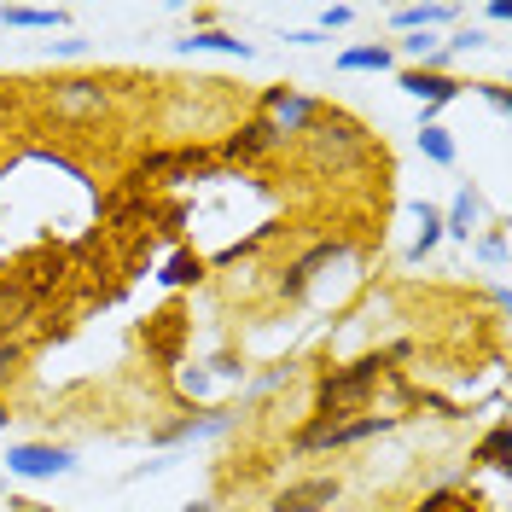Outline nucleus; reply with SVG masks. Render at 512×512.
Returning <instances> with one entry per match:
<instances>
[{"label":"nucleus","instance_id":"1","mask_svg":"<svg viewBox=\"0 0 512 512\" xmlns=\"http://www.w3.org/2000/svg\"><path fill=\"white\" fill-rule=\"evenodd\" d=\"M384 373H390V361H384L379 350L373 355H355V361H344V367H326L315 379V419H355L367 414V402L384 390Z\"/></svg>","mask_w":512,"mask_h":512},{"label":"nucleus","instance_id":"2","mask_svg":"<svg viewBox=\"0 0 512 512\" xmlns=\"http://www.w3.org/2000/svg\"><path fill=\"white\" fill-rule=\"evenodd\" d=\"M303 140H309V158H315L320 175H355V169H367V158H373V134L355 123V117L332 111V105L315 117V128Z\"/></svg>","mask_w":512,"mask_h":512},{"label":"nucleus","instance_id":"3","mask_svg":"<svg viewBox=\"0 0 512 512\" xmlns=\"http://www.w3.org/2000/svg\"><path fill=\"white\" fill-rule=\"evenodd\" d=\"M402 425V414H355V419H303L297 431L286 437V448L291 454H350V448H361V443H373V437H390Z\"/></svg>","mask_w":512,"mask_h":512},{"label":"nucleus","instance_id":"4","mask_svg":"<svg viewBox=\"0 0 512 512\" xmlns=\"http://www.w3.org/2000/svg\"><path fill=\"white\" fill-rule=\"evenodd\" d=\"M41 99H47V117H53V123H70V128L99 123V117H111V105H117L111 82H99V76H53Z\"/></svg>","mask_w":512,"mask_h":512},{"label":"nucleus","instance_id":"5","mask_svg":"<svg viewBox=\"0 0 512 512\" xmlns=\"http://www.w3.org/2000/svg\"><path fill=\"white\" fill-rule=\"evenodd\" d=\"M350 256H355L350 239H315V245L297 256V262H286V268H280V280H274L280 303H303L320 274H326V268H338V262H350Z\"/></svg>","mask_w":512,"mask_h":512},{"label":"nucleus","instance_id":"6","mask_svg":"<svg viewBox=\"0 0 512 512\" xmlns=\"http://www.w3.org/2000/svg\"><path fill=\"white\" fill-rule=\"evenodd\" d=\"M338 501H344V478L338 472H303V478L280 483L262 501V512H332Z\"/></svg>","mask_w":512,"mask_h":512},{"label":"nucleus","instance_id":"7","mask_svg":"<svg viewBox=\"0 0 512 512\" xmlns=\"http://www.w3.org/2000/svg\"><path fill=\"white\" fill-rule=\"evenodd\" d=\"M286 146H291L286 134H280V128H274L268 117H262V111H256V117H245V123H239L233 134H227V140L216 146V152H222V163H233V169H256V163L280 158Z\"/></svg>","mask_w":512,"mask_h":512},{"label":"nucleus","instance_id":"8","mask_svg":"<svg viewBox=\"0 0 512 512\" xmlns=\"http://www.w3.org/2000/svg\"><path fill=\"white\" fill-rule=\"evenodd\" d=\"M256 111H262L268 123L280 128L286 140H303V134L315 128V117L326 111V99L303 94V88H286V82H274V88H262V99H256Z\"/></svg>","mask_w":512,"mask_h":512},{"label":"nucleus","instance_id":"9","mask_svg":"<svg viewBox=\"0 0 512 512\" xmlns=\"http://www.w3.org/2000/svg\"><path fill=\"white\" fill-rule=\"evenodd\" d=\"M210 169V146H169V152H152V158H140L128 169L123 187H146V181H163V187H175V181H187V175H204Z\"/></svg>","mask_w":512,"mask_h":512},{"label":"nucleus","instance_id":"10","mask_svg":"<svg viewBox=\"0 0 512 512\" xmlns=\"http://www.w3.org/2000/svg\"><path fill=\"white\" fill-rule=\"evenodd\" d=\"M6 472L24 483H53L76 472V454L64 443H12L6 448Z\"/></svg>","mask_w":512,"mask_h":512},{"label":"nucleus","instance_id":"11","mask_svg":"<svg viewBox=\"0 0 512 512\" xmlns=\"http://www.w3.org/2000/svg\"><path fill=\"white\" fill-rule=\"evenodd\" d=\"M239 408H198V414H181L152 431V448H175V443H204V437H227L239 425Z\"/></svg>","mask_w":512,"mask_h":512},{"label":"nucleus","instance_id":"12","mask_svg":"<svg viewBox=\"0 0 512 512\" xmlns=\"http://www.w3.org/2000/svg\"><path fill=\"white\" fill-rule=\"evenodd\" d=\"M460 76H443V70H402V94H414L425 105V117L419 123H437V111H443L448 99H460Z\"/></svg>","mask_w":512,"mask_h":512},{"label":"nucleus","instance_id":"13","mask_svg":"<svg viewBox=\"0 0 512 512\" xmlns=\"http://www.w3.org/2000/svg\"><path fill=\"white\" fill-rule=\"evenodd\" d=\"M466 466H472V472H495V478H507L512 472V425L507 419H495V425H489V431H483L478 443H472V454H466Z\"/></svg>","mask_w":512,"mask_h":512},{"label":"nucleus","instance_id":"14","mask_svg":"<svg viewBox=\"0 0 512 512\" xmlns=\"http://www.w3.org/2000/svg\"><path fill=\"white\" fill-rule=\"evenodd\" d=\"M448 24H460V6H448V0H425V6H396L390 12V30L396 35H419V30H448Z\"/></svg>","mask_w":512,"mask_h":512},{"label":"nucleus","instance_id":"15","mask_svg":"<svg viewBox=\"0 0 512 512\" xmlns=\"http://www.w3.org/2000/svg\"><path fill=\"white\" fill-rule=\"evenodd\" d=\"M175 53H222V59H256V47L251 41H239V35L233 30H216V24H210V30H192V35H181V41H175Z\"/></svg>","mask_w":512,"mask_h":512},{"label":"nucleus","instance_id":"16","mask_svg":"<svg viewBox=\"0 0 512 512\" xmlns=\"http://www.w3.org/2000/svg\"><path fill=\"white\" fill-rule=\"evenodd\" d=\"M478 210H483L478 187H460L454 192V204L443 210V239H466V245H472V233H478Z\"/></svg>","mask_w":512,"mask_h":512},{"label":"nucleus","instance_id":"17","mask_svg":"<svg viewBox=\"0 0 512 512\" xmlns=\"http://www.w3.org/2000/svg\"><path fill=\"white\" fill-rule=\"evenodd\" d=\"M0 24L6 30H64L70 12L64 6H0Z\"/></svg>","mask_w":512,"mask_h":512},{"label":"nucleus","instance_id":"18","mask_svg":"<svg viewBox=\"0 0 512 512\" xmlns=\"http://www.w3.org/2000/svg\"><path fill=\"white\" fill-rule=\"evenodd\" d=\"M338 70H396V47L390 41H361V47H344L338 53Z\"/></svg>","mask_w":512,"mask_h":512},{"label":"nucleus","instance_id":"19","mask_svg":"<svg viewBox=\"0 0 512 512\" xmlns=\"http://www.w3.org/2000/svg\"><path fill=\"white\" fill-rule=\"evenodd\" d=\"M414 146L425 152V163H437V169H454V158H460V146H454V134H448L443 123H419Z\"/></svg>","mask_w":512,"mask_h":512},{"label":"nucleus","instance_id":"20","mask_svg":"<svg viewBox=\"0 0 512 512\" xmlns=\"http://www.w3.org/2000/svg\"><path fill=\"white\" fill-rule=\"evenodd\" d=\"M414 216H419V233H414V245H408V262H425L443 245V210L437 204H414Z\"/></svg>","mask_w":512,"mask_h":512},{"label":"nucleus","instance_id":"21","mask_svg":"<svg viewBox=\"0 0 512 512\" xmlns=\"http://www.w3.org/2000/svg\"><path fill=\"white\" fill-rule=\"evenodd\" d=\"M210 268H204V256L198 251H175L169 262H163V274H158V286H169V291H187V286H198Z\"/></svg>","mask_w":512,"mask_h":512},{"label":"nucleus","instance_id":"22","mask_svg":"<svg viewBox=\"0 0 512 512\" xmlns=\"http://www.w3.org/2000/svg\"><path fill=\"white\" fill-rule=\"evenodd\" d=\"M35 315V297L18 280H0V332H18L24 320Z\"/></svg>","mask_w":512,"mask_h":512},{"label":"nucleus","instance_id":"23","mask_svg":"<svg viewBox=\"0 0 512 512\" xmlns=\"http://www.w3.org/2000/svg\"><path fill=\"white\" fill-rule=\"evenodd\" d=\"M408 512H483L478 495H460V489H425Z\"/></svg>","mask_w":512,"mask_h":512},{"label":"nucleus","instance_id":"24","mask_svg":"<svg viewBox=\"0 0 512 512\" xmlns=\"http://www.w3.org/2000/svg\"><path fill=\"white\" fill-rule=\"evenodd\" d=\"M274 233H280V222L256 227L251 239H239V245H227V251H216V256H210V262H204V268H239V262H245V256H256V251H262V245H268V239H274Z\"/></svg>","mask_w":512,"mask_h":512},{"label":"nucleus","instance_id":"25","mask_svg":"<svg viewBox=\"0 0 512 512\" xmlns=\"http://www.w3.org/2000/svg\"><path fill=\"white\" fill-rule=\"evenodd\" d=\"M483 47H489V35H483L478 24H460V30L443 41V59L454 64V59H466V53H483Z\"/></svg>","mask_w":512,"mask_h":512},{"label":"nucleus","instance_id":"26","mask_svg":"<svg viewBox=\"0 0 512 512\" xmlns=\"http://www.w3.org/2000/svg\"><path fill=\"white\" fill-rule=\"evenodd\" d=\"M291 379H297V361H280V367H268V373H256L245 396H251V402H256V396H274V390H280V384H291Z\"/></svg>","mask_w":512,"mask_h":512},{"label":"nucleus","instance_id":"27","mask_svg":"<svg viewBox=\"0 0 512 512\" xmlns=\"http://www.w3.org/2000/svg\"><path fill=\"white\" fill-rule=\"evenodd\" d=\"M472 256H478V262H489V268H507V227H489L478 245H472Z\"/></svg>","mask_w":512,"mask_h":512},{"label":"nucleus","instance_id":"28","mask_svg":"<svg viewBox=\"0 0 512 512\" xmlns=\"http://www.w3.org/2000/svg\"><path fill=\"white\" fill-rule=\"evenodd\" d=\"M24 361H30V355H24V344H18V338H0V384L18 379V373H24Z\"/></svg>","mask_w":512,"mask_h":512},{"label":"nucleus","instance_id":"29","mask_svg":"<svg viewBox=\"0 0 512 512\" xmlns=\"http://www.w3.org/2000/svg\"><path fill=\"white\" fill-rule=\"evenodd\" d=\"M158 320H163V332L152 338V350H158V361H175V344H181L187 326H181V315H158Z\"/></svg>","mask_w":512,"mask_h":512},{"label":"nucleus","instance_id":"30","mask_svg":"<svg viewBox=\"0 0 512 512\" xmlns=\"http://www.w3.org/2000/svg\"><path fill=\"white\" fill-rule=\"evenodd\" d=\"M478 94H483L489 111H501V117L512 111V88H507V82H478Z\"/></svg>","mask_w":512,"mask_h":512},{"label":"nucleus","instance_id":"31","mask_svg":"<svg viewBox=\"0 0 512 512\" xmlns=\"http://www.w3.org/2000/svg\"><path fill=\"white\" fill-rule=\"evenodd\" d=\"M350 18H355V6H320V35L332 41V30H344Z\"/></svg>","mask_w":512,"mask_h":512},{"label":"nucleus","instance_id":"32","mask_svg":"<svg viewBox=\"0 0 512 512\" xmlns=\"http://www.w3.org/2000/svg\"><path fill=\"white\" fill-rule=\"evenodd\" d=\"M210 379H245V361H239L233 350H222L216 361H210Z\"/></svg>","mask_w":512,"mask_h":512},{"label":"nucleus","instance_id":"33","mask_svg":"<svg viewBox=\"0 0 512 512\" xmlns=\"http://www.w3.org/2000/svg\"><path fill=\"white\" fill-rule=\"evenodd\" d=\"M507 18H512V6H507V0H489V6H483V24H495V30H501Z\"/></svg>","mask_w":512,"mask_h":512},{"label":"nucleus","instance_id":"34","mask_svg":"<svg viewBox=\"0 0 512 512\" xmlns=\"http://www.w3.org/2000/svg\"><path fill=\"white\" fill-rule=\"evenodd\" d=\"M286 41H291V47H320L326 35H320V30H286Z\"/></svg>","mask_w":512,"mask_h":512},{"label":"nucleus","instance_id":"35","mask_svg":"<svg viewBox=\"0 0 512 512\" xmlns=\"http://www.w3.org/2000/svg\"><path fill=\"white\" fill-rule=\"evenodd\" d=\"M181 512H222L216 501H192V507H181Z\"/></svg>","mask_w":512,"mask_h":512},{"label":"nucleus","instance_id":"36","mask_svg":"<svg viewBox=\"0 0 512 512\" xmlns=\"http://www.w3.org/2000/svg\"><path fill=\"white\" fill-rule=\"evenodd\" d=\"M6 507L12 512H35V501H6Z\"/></svg>","mask_w":512,"mask_h":512},{"label":"nucleus","instance_id":"37","mask_svg":"<svg viewBox=\"0 0 512 512\" xmlns=\"http://www.w3.org/2000/svg\"><path fill=\"white\" fill-rule=\"evenodd\" d=\"M0 495H6V483H0Z\"/></svg>","mask_w":512,"mask_h":512}]
</instances>
